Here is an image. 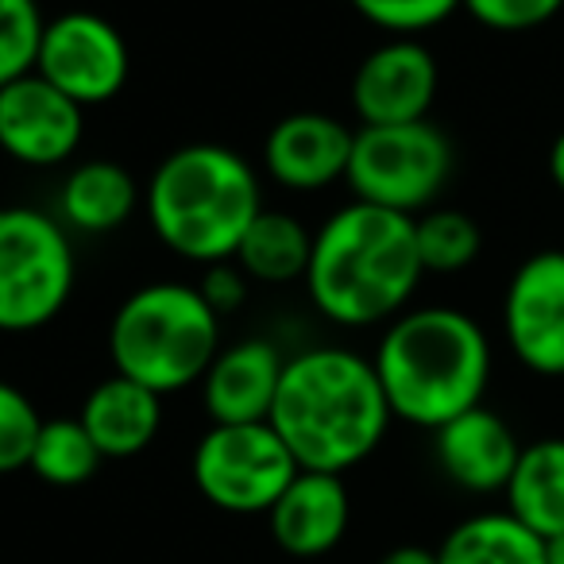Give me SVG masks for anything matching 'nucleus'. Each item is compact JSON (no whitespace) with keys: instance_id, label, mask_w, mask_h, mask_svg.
<instances>
[{"instance_id":"nucleus-28","label":"nucleus","mask_w":564,"mask_h":564,"mask_svg":"<svg viewBox=\"0 0 564 564\" xmlns=\"http://www.w3.org/2000/svg\"><path fill=\"white\" fill-rule=\"evenodd\" d=\"M194 286H197V294L205 299V306H209L217 317H225V314H236V310L248 302L251 279L240 271V263H236V259H220V263L202 267V279H197Z\"/></svg>"},{"instance_id":"nucleus-19","label":"nucleus","mask_w":564,"mask_h":564,"mask_svg":"<svg viewBox=\"0 0 564 564\" xmlns=\"http://www.w3.org/2000/svg\"><path fill=\"white\" fill-rule=\"evenodd\" d=\"M507 510L538 538L564 533V437L522 445L514 476L507 484Z\"/></svg>"},{"instance_id":"nucleus-4","label":"nucleus","mask_w":564,"mask_h":564,"mask_svg":"<svg viewBox=\"0 0 564 564\" xmlns=\"http://www.w3.org/2000/svg\"><path fill=\"white\" fill-rule=\"evenodd\" d=\"M143 209L159 243L197 267L232 259L263 213L259 174L225 143H186L155 166Z\"/></svg>"},{"instance_id":"nucleus-31","label":"nucleus","mask_w":564,"mask_h":564,"mask_svg":"<svg viewBox=\"0 0 564 564\" xmlns=\"http://www.w3.org/2000/svg\"><path fill=\"white\" fill-rule=\"evenodd\" d=\"M545 556H549V564H564V533H561V538L545 541Z\"/></svg>"},{"instance_id":"nucleus-27","label":"nucleus","mask_w":564,"mask_h":564,"mask_svg":"<svg viewBox=\"0 0 564 564\" xmlns=\"http://www.w3.org/2000/svg\"><path fill=\"white\" fill-rule=\"evenodd\" d=\"M561 9H564V0H464V12H468L476 24L491 28V32H502V35L533 32V28L561 17Z\"/></svg>"},{"instance_id":"nucleus-15","label":"nucleus","mask_w":564,"mask_h":564,"mask_svg":"<svg viewBox=\"0 0 564 564\" xmlns=\"http://www.w3.org/2000/svg\"><path fill=\"white\" fill-rule=\"evenodd\" d=\"M433 453H437L441 471L456 487L471 495H495L507 491L522 445H518L514 430L479 402L441 430H433Z\"/></svg>"},{"instance_id":"nucleus-23","label":"nucleus","mask_w":564,"mask_h":564,"mask_svg":"<svg viewBox=\"0 0 564 564\" xmlns=\"http://www.w3.org/2000/svg\"><path fill=\"white\" fill-rule=\"evenodd\" d=\"M417 256H422L425 274H456L476 263L484 248L479 225L460 209H425L414 217Z\"/></svg>"},{"instance_id":"nucleus-22","label":"nucleus","mask_w":564,"mask_h":564,"mask_svg":"<svg viewBox=\"0 0 564 564\" xmlns=\"http://www.w3.org/2000/svg\"><path fill=\"white\" fill-rule=\"evenodd\" d=\"M101 460V448L94 445L78 417H43L28 468L51 487H82L97 476Z\"/></svg>"},{"instance_id":"nucleus-20","label":"nucleus","mask_w":564,"mask_h":564,"mask_svg":"<svg viewBox=\"0 0 564 564\" xmlns=\"http://www.w3.org/2000/svg\"><path fill=\"white\" fill-rule=\"evenodd\" d=\"M310 256H314V228L302 225L294 213L263 209L236 248V263L251 282L263 286H286L306 279Z\"/></svg>"},{"instance_id":"nucleus-13","label":"nucleus","mask_w":564,"mask_h":564,"mask_svg":"<svg viewBox=\"0 0 564 564\" xmlns=\"http://www.w3.org/2000/svg\"><path fill=\"white\" fill-rule=\"evenodd\" d=\"M356 132L329 112H291L267 132L263 166L282 189L317 194L348 174Z\"/></svg>"},{"instance_id":"nucleus-16","label":"nucleus","mask_w":564,"mask_h":564,"mask_svg":"<svg viewBox=\"0 0 564 564\" xmlns=\"http://www.w3.org/2000/svg\"><path fill=\"white\" fill-rule=\"evenodd\" d=\"M348 518H352V502H348L345 479L310 468H302L279 495V502L267 510L274 545L291 556H325L329 549H337L345 541Z\"/></svg>"},{"instance_id":"nucleus-18","label":"nucleus","mask_w":564,"mask_h":564,"mask_svg":"<svg viewBox=\"0 0 564 564\" xmlns=\"http://www.w3.org/2000/svg\"><path fill=\"white\" fill-rule=\"evenodd\" d=\"M140 202V182L132 178L128 166L112 163V159H86L74 171H66L63 186H58V220L70 232L105 236L128 225Z\"/></svg>"},{"instance_id":"nucleus-21","label":"nucleus","mask_w":564,"mask_h":564,"mask_svg":"<svg viewBox=\"0 0 564 564\" xmlns=\"http://www.w3.org/2000/svg\"><path fill=\"white\" fill-rule=\"evenodd\" d=\"M441 564H549L545 538L518 522L510 510L471 514L448 530L437 549Z\"/></svg>"},{"instance_id":"nucleus-2","label":"nucleus","mask_w":564,"mask_h":564,"mask_svg":"<svg viewBox=\"0 0 564 564\" xmlns=\"http://www.w3.org/2000/svg\"><path fill=\"white\" fill-rule=\"evenodd\" d=\"M422 274L414 217L348 202L314 232L306 291L333 325L368 329L410 306Z\"/></svg>"},{"instance_id":"nucleus-10","label":"nucleus","mask_w":564,"mask_h":564,"mask_svg":"<svg viewBox=\"0 0 564 564\" xmlns=\"http://www.w3.org/2000/svg\"><path fill=\"white\" fill-rule=\"evenodd\" d=\"M502 333L525 371L564 376V251H538L507 282Z\"/></svg>"},{"instance_id":"nucleus-6","label":"nucleus","mask_w":564,"mask_h":564,"mask_svg":"<svg viewBox=\"0 0 564 564\" xmlns=\"http://www.w3.org/2000/svg\"><path fill=\"white\" fill-rule=\"evenodd\" d=\"M78 279L70 228L32 205L0 209V333H35L66 310Z\"/></svg>"},{"instance_id":"nucleus-30","label":"nucleus","mask_w":564,"mask_h":564,"mask_svg":"<svg viewBox=\"0 0 564 564\" xmlns=\"http://www.w3.org/2000/svg\"><path fill=\"white\" fill-rule=\"evenodd\" d=\"M549 178H553V186L564 194V132L553 140V148H549Z\"/></svg>"},{"instance_id":"nucleus-29","label":"nucleus","mask_w":564,"mask_h":564,"mask_svg":"<svg viewBox=\"0 0 564 564\" xmlns=\"http://www.w3.org/2000/svg\"><path fill=\"white\" fill-rule=\"evenodd\" d=\"M379 564H441L437 549H422V545H399L383 556Z\"/></svg>"},{"instance_id":"nucleus-25","label":"nucleus","mask_w":564,"mask_h":564,"mask_svg":"<svg viewBox=\"0 0 564 564\" xmlns=\"http://www.w3.org/2000/svg\"><path fill=\"white\" fill-rule=\"evenodd\" d=\"M348 4L391 40H417L445 24L456 9H464V0H348Z\"/></svg>"},{"instance_id":"nucleus-9","label":"nucleus","mask_w":564,"mask_h":564,"mask_svg":"<svg viewBox=\"0 0 564 564\" xmlns=\"http://www.w3.org/2000/svg\"><path fill=\"white\" fill-rule=\"evenodd\" d=\"M128 70H132L128 43L112 20L74 9L43 24L35 74L82 109L120 97V89L128 86Z\"/></svg>"},{"instance_id":"nucleus-7","label":"nucleus","mask_w":564,"mask_h":564,"mask_svg":"<svg viewBox=\"0 0 564 564\" xmlns=\"http://www.w3.org/2000/svg\"><path fill=\"white\" fill-rule=\"evenodd\" d=\"M453 174V140L433 120L356 128L348 159V189L356 202L422 217Z\"/></svg>"},{"instance_id":"nucleus-24","label":"nucleus","mask_w":564,"mask_h":564,"mask_svg":"<svg viewBox=\"0 0 564 564\" xmlns=\"http://www.w3.org/2000/svg\"><path fill=\"white\" fill-rule=\"evenodd\" d=\"M47 17L35 0H0V86L35 70Z\"/></svg>"},{"instance_id":"nucleus-26","label":"nucleus","mask_w":564,"mask_h":564,"mask_svg":"<svg viewBox=\"0 0 564 564\" xmlns=\"http://www.w3.org/2000/svg\"><path fill=\"white\" fill-rule=\"evenodd\" d=\"M40 430H43V417L35 410V402L20 387L0 379V476L32 464V448Z\"/></svg>"},{"instance_id":"nucleus-8","label":"nucleus","mask_w":564,"mask_h":564,"mask_svg":"<svg viewBox=\"0 0 564 564\" xmlns=\"http://www.w3.org/2000/svg\"><path fill=\"white\" fill-rule=\"evenodd\" d=\"M189 471L202 499L225 514H267L302 468L271 422H248L209 425Z\"/></svg>"},{"instance_id":"nucleus-17","label":"nucleus","mask_w":564,"mask_h":564,"mask_svg":"<svg viewBox=\"0 0 564 564\" xmlns=\"http://www.w3.org/2000/svg\"><path fill=\"white\" fill-rule=\"evenodd\" d=\"M78 422L86 425L105 460H128V456H140L159 437L163 394L112 371L86 394Z\"/></svg>"},{"instance_id":"nucleus-11","label":"nucleus","mask_w":564,"mask_h":564,"mask_svg":"<svg viewBox=\"0 0 564 564\" xmlns=\"http://www.w3.org/2000/svg\"><path fill=\"white\" fill-rule=\"evenodd\" d=\"M441 70L422 40H387L360 58L352 74V112L360 128L430 120Z\"/></svg>"},{"instance_id":"nucleus-12","label":"nucleus","mask_w":564,"mask_h":564,"mask_svg":"<svg viewBox=\"0 0 564 564\" xmlns=\"http://www.w3.org/2000/svg\"><path fill=\"white\" fill-rule=\"evenodd\" d=\"M82 105L58 94L51 82L40 74H24V78L0 86V151L12 163L35 166H63L74 159L86 135V117Z\"/></svg>"},{"instance_id":"nucleus-3","label":"nucleus","mask_w":564,"mask_h":564,"mask_svg":"<svg viewBox=\"0 0 564 564\" xmlns=\"http://www.w3.org/2000/svg\"><path fill=\"white\" fill-rule=\"evenodd\" d=\"M371 364L399 422L441 430L484 402L491 345L476 317L464 310L417 306L387 322Z\"/></svg>"},{"instance_id":"nucleus-1","label":"nucleus","mask_w":564,"mask_h":564,"mask_svg":"<svg viewBox=\"0 0 564 564\" xmlns=\"http://www.w3.org/2000/svg\"><path fill=\"white\" fill-rule=\"evenodd\" d=\"M391 417L376 364L352 348L322 345L286 356L267 422L299 468L345 476L376 453Z\"/></svg>"},{"instance_id":"nucleus-14","label":"nucleus","mask_w":564,"mask_h":564,"mask_svg":"<svg viewBox=\"0 0 564 564\" xmlns=\"http://www.w3.org/2000/svg\"><path fill=\"white\" fill-rule=\"evenodd\" d=\"M286 356L263 337L236 340L213 356L202 376V406L213 425H248L267 422L279 394V379Z\"/></svg>"},{"instance_id":"nucleus-5","label":"nucleus","mask_w":564,"mask_h":564,"mask_svg":"<svg viewBox=\"0 0 564 564\" xmlns=\"http://www.w3.org/2000/svg\"><path fill=\"white\" fill-rule=\"evenodd\" d=\"M220 352V317L189 282H148L120 302L109 325V360L117 376L174 394L202 383Z\"/></svg>"}]
</instances>
